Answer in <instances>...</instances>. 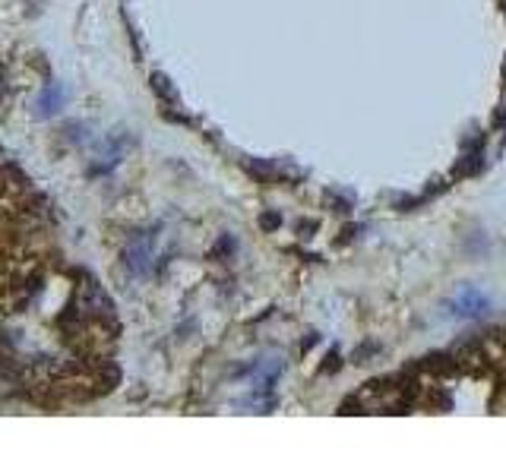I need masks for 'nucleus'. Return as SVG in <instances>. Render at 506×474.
Returning <instances> with one entry per match:
<instances>
[{"mask_svg": "<svg viewBox=\"0 0 506 474\" xmlns=\"http://www.w3.org/2000/svg\"><path fill=\"white\" fill-rule=\"evenodd\" d=\"M57 105H60V88H57V86H51L48 92L41 95V101H38V107H41V114H51Z\"/></svg>", "mask_w": 506, "mask_h": 474, "instance_id": "obj_1", "label": "nucleus"}]
</instances>
